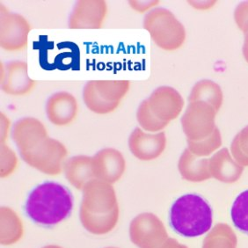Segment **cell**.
<instances>
[{
    "instance_id": "cell-1",
    "label": "cell",
    "mask_w": 248,
    "mask_h": 248,
    "mask_svg": "<svg viewBox=\"0 0 248 248\" xmlns=\"http://www.w3.org/2000/svg\"><path fill=\"white\" fill-rule=\"evenodd\" d=\"M73 202L72 193L66 186L58 182H44L29 192L24 213L34 224L52 228L71 216Z\"/></svg>"
},
{
    "instance_id": "cell-2",
    "label": "cell",
    "mask_w": 248,
    "mask_h": 248,
    "mask_svg": "<svg viewBox=\"0 0 248 248\" xmlns=\"http://www.w3.org/2000/svg\"><path fill=\"white\" fill-rule=\"evenodd\" d=\"M213 223L210 202L197 194H186L173 202L169 211L172 231L185 238H196L207 233Z\"/></svg>"
},
{
    "instance_id": "cell-3",
    "label": "cell",
    "mask_w": 248,
    "mask_h": 248,
    "mask_svg": "<svg viewBox=\"0 0 248 248\" xmlns=\"http://www.w3.org/2000/svg\"><path fill=\"white\" fill-rule=\"evenodd\" d=\"M148 29L155 42L163 48L174 49L182 45L185 32L174 16L166 10H157L149 15Z\"/></svg>"
},
{
    "instance_id": "cell-4",
    "label": "cell",
    "mask_w": 248,
    "mask_h": 248,
    "mask_svg": "<svg viewBox=\"0 0 248 248\" xmlns=\"http://www.w3.org/2000/svg\"><path fill=\"white\" fill-rule=\"evenodd\" d=\"M217 110L212 106L198 101L192 103L182 118V124L186 136L191 139L204 140L214 132Z\"/></svg>"
},
{
    "instance_id": "cell-5",
    "label": "cell",
    "mask_w": 248,
    "mask_h": 248,
    "mask_svg": "<svg viewBox=\"0 0 248 248\" xmlns=\"http://www.w3.org/2000/svg\"><path fill=\"white\" fill-rule=\"evenodd\" d=\"M210 172L211 176L224 183L238 182L244 172V167L240 166L230 155L228 149L218 151L210 159Z\"/></svg>"
},
{
    "instance_id": "cell-6",
    "label": "cell",
    "mask_w": 248,
    "mask_h": 248,
    "mask_svg": "<svg viewBox=\"0 0 248 248\" xmlns=\"http://www.w3.org/2000/svg\"><path fill=\"white\" fill-rule=\"evenodd\" d=\"M156 111L163 119H173L182 110L183 101L181 96L171 88H160L153 97Z\"/></svg>"
},
{
    "instance_id": "cell-7",
    "label": "cell",
    "mask_w": 248,
    "mask_h": 248,
    "mask_svg": "<svg viewBox=\"0 0 248 248\" xmlns=\"http://www.w3.org/2000/svg\"><path fill=\"white\" fill-rule=\"evenodd\" d=\"M238 239L227 224H218L205 239L203 248H237Z\"/></svg>"
},
{
    "instance_id": "cell-8",
    "label": "cell",
    "mask_w": 248,
    "mask_h": 248,
    "mask_svg": "<svg viewBox=\"0 0 248 248\" xmlns=\"http://www.w3.org/2000/svg\"><path fill=\"white\" fill-rule=\"evenodd\" d=\"M191 100H202L212 106L217 112L219 110L224 96L220 86L211 80L199 82L194 88L191 94Z\"/></svg>"
},
{
    "instance_id": "cell-9",
    "label": "cell",
    "mask_w": 248,
    "mask_h": 248,
    "mask_svg": "<svg viewBox=\"0 0 248 248\" xmlns=\"http://www.w3.org/2000/svg\"><path fill=\"white\" fill-rule=\"evenodd\" d=\"M231 217L234 226L248 235V189L240 193L234 201L231 210Z\"/></svg>"
},
{
    "instance_id": "cell-10",
    "label": "cell",
    "mask_w": 248,
    "mask_h": 248,
    "mask_svg": "<svg viewBox=\"0 0 248 248\" xmlns=\"http://www.w3.org/2000/svg\"><path fill=\"white\" fill-rule=\"evenodd\" d=\"M231 152L236 162L242 167H248V125L234 138Z\"/></svg>"
},
{
    "instance_id": "cell-11",
    "label": "cell",
    "mask_w": 248,
    "mask_h": 248,
    "mask_svg": "<svg viewBox=\"0 0 248 248\" xmlns=\"http://www.w3.org/2000/svg\"><path fill=\"white\" fill-rule=\"evenodd\" d=\"M190 148L195 152L198 153L199 155H204L208 156L216 150L219 148L222 145V138L219 129L216 128L214 132L209 138L196 143H189Z\"/></svg>"
},
{
    "instance_id": "cell-12",
    "label": "cell",
    "mask_w": 248,
    "mask_h": 248,
    "mask_svg": "<svg viewBox=\"0 0 248 248\" xmlns=\"http://www.w3.org/2000/svg\"><path fill=\"white\" fill-rule=\"evenodd\" d=\"M243 31L245 34V40H244L243 54L244 58L246 61L248 62V23L245 25L242 29H240Z\"/></svg>"
}]
</instances>
